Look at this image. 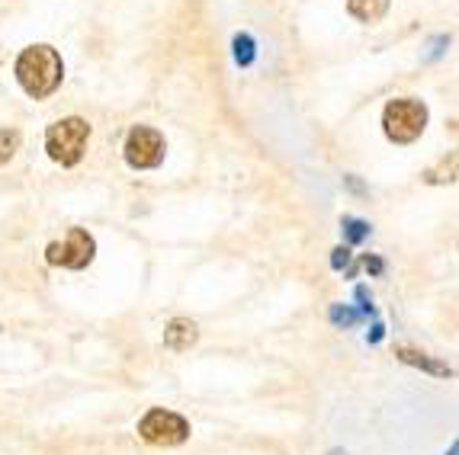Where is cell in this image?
<instances>
[{"instance_id": "obj_2", "label": "cell", "mask_w": 459, "mask_h": 455, "mask_svg": "<svg viewBox=\"0 0 459 455\" xmlns=\"http://www.w3.org/2000/svg\"><path fill=\"white\" fill-rule=\"evenodd\" d=\"M87 142H91V125L84 119H62L48 125L46 132V151L55 164H62V167H74L77 160L84 158L87 151Z\"/></svg>"}, {"instance_id": "obj_1", "label": "cell", "mask_w": 459, "mask_h": 455, "mask_svg": "<svg viewBox=\"0 0 459 455\" xmlns=\"http://www.w3.org/2000/svg\"><path fill=\"white\" fill-rule=\"evenodd\" d=\"M65 64L52 46H30L16 58V81L32 99H46L62 87Z\"/></svg>"}, {"instance_id": "obj_5", "label": "cell", "mask_w": 459, "mask_h": 455, "mask_svg": "<svg viewBox=\"0 0 459 455\" xmlns=\"http://www.w3.org/2000/svg\"><path fill=\"white\" fill-rule=\"evenodd\" d=\"M97 253V244L87 235L84 228H71L65 241H55L46 247V260L52 266H65V270H84Z\"/></svg>"}, {"instance_id": "obj_6", "label": "cell", "mask_w": 459, "mask_h": 455, "mask_svg": "<svg viewBox=\"0 0 459 455\" xmlns=\"http://www.w3.org/2000/svg\"><path fill=\"white\" fill-rule=\"evenodd\" d=\"M126 160H129V167L135 170H152L158 167L164 160V151H168V144H164V135L158 129H148V125H135L126 138Z\"/></svg>"}, {"instance_id": "obj_9", "label": "cell", "mask_w": 459, "mask_h": 455, "mask_svg": "<svg viewBox=\"0 0 459 455\" xmlns=\"http://www.w3.org/2000/svg\"><path fill=\"white\" fill-rule=\"evenodd\" d=\"M347 10H351V16H357L360 23H376V20L385 16L389 0H347Z\"/></svg>"}, {"instance_id": "obj_13", "label": "cell", "mask_w": 459, "mask_h": 455, "mask_svg": "<svg viewBox=\"0 0 459 455\" xmlns=\"http://www.w3.org/2000/svg\"><path fill=\"white\" fill-rule=\"evenodd\" d=\"M334 321H344V324H353V321H357V314L341 312V308H334Z\"/></svg>"}, {"instance_id": "obj_7", "label": "cell", "mask_w": 459, "mask_h": 455, "mask_svg": "<svg viewBox=\"0 0 459 455\" xmlns=\"http://www.w3.org/2000/svg\"><path fill=\"white\" fill-rule=\"evenodd\" d=\"M196 337H199L196 324H193V321H186V318H174L168 327H164V347L177 349V353L190 349L193 343H196Z\"/></svg>"}, {"instance_id": "obj_3", "label": "cell", "mask_w": 459, "mask_h": 455, "mask_svg": "<svg viewBox=\"0 0 459 455\" xmlns=\"http://www.w3.org/2000/svg\"><path fill=\"white\" fill-rule=\"evenodd\" d=\"M383 125L395 144H411L428 129V107L421 99H392L383 113Z\"/></svg>"}, {"instance_id": "obj_10", "label": "cell", "mask_w": 459, "mask_h": 455, "mask_svg": "<svg viewBox=\"0 0 459 455\" xmlns=\"http://www.w3.org/2000/svg\"><path fill=\"white\" fill-rule=\"evenodd\" d=\"M16 151H20V132L0 129V164H7Z\"/></svg>"}, {"instance_id": "obj_4", "label": "cell", "mask_w": 459, "mask_h": 455, "mask_svg": "<svg viewBox=\"0 0 459 455\" xmlns=\"http://www.w3.org/2000/svg\"><path fill=\"white\" fill-rule=\"evenodd\" d=\"M138 436L152 446H180L190 436V424L174 410L154 408L138 420Z\"/></svg>"}, {"instance_id": "obj_8", "label": "cell", "mask_w": 459, "mask_h": 455, "mask_svg": "<svg viewBox=\"0 0 459 455\" xmlns=\"http://www.w3.org/2000/svg\"><path fill=\"white\" fill-rule=\"evenodd\" d=\"M395 353H398V359H402V363L418 365V369L430 372V375H440V379H450V375H453V369L446 363H437V359L424 356V353H418V349H411V347H398Z\"/></svg>"}, {"instance_id": "obj_12", "label": "cell", "mask_w": 459, "mask_h": 455, "mask_svg": "<svg viewBox=\"0 0 459 455\" xmlns=\"http://www.w3.org/2000/svg\"><path fill=\"white\" fill-rule=\"evenodd\" d=\"M344 225H347V237H351L353 244H357L363 235H367V225H363V221H357V219H344Z\"/></svg>"}, {"instance_id": "obj_14", "label": "cell", "mask_w": 459, "mask_h": 455, "mask_svg": "<svg viewBox=\"0 0 459 455\" xmlns=\"http://www.w3.org/2000/svg\"><path fill=\"white\" fill-rule=\"evenodd\" d=\"M347 263V251H334V266Z\"/></svg>"}, {"instance_id": "obj_11", "label": "cell", "mask_w": 459, "mask_h": 455, "mask_svg": "<svg viewBox=\"0 0 459 455\" xmlns=\"http://www.w3.org/2000/svg\"><path fill=\"white\" fill-rule=\"evenodd\" d=\"M235 58H238V64H251L254 61V39L251 36L235 39Z\"/></svg>"}]
</instances>
